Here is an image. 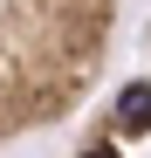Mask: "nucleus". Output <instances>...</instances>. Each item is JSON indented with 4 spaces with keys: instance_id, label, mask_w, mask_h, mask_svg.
<instances>
[{
    "instance_id": "obj_1",
    "label": "nucleus",
    "mask_w": 151,
    "mask_h": 158,
    "mask_svg": "<svg viewBox=\"0 0 151 158\" xmlns=\"http://www.w3.org/2000/svg\"><path fill=\"white\" fill-rule=\"evenodd\" d=\"M124 0H0V144L83 110Z\"/></svg>"
},
{
    "instance_id": "obj_2",
    "label": "nucleus",
    "mask_w": 151,
    "mask_h": 158,
    "mask_svg": "<svg viewBox=\"0 0 151 158\" xmlns=\"http://www.w3.org/2000/svg\"><path fill=\"white\" fill-rule=\"evenodd\" d=\"M69 158H151V76H131L89 117V131L76 138Z\"/></svg>"
}]
</instances>
